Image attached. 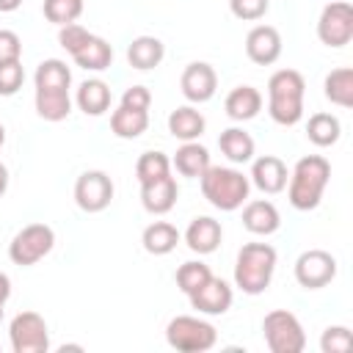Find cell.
<instances>
[{"label": "cell", "instance_id": "52a82bcc", "mask_svg": "<svg viewBox=\"0 0 353 353\" xmlns=\"http://www.w3.org/2000/svg\"><path fill=\"white\" fill-rule=\"evenodd\" d=\"M52 245H55V232L47 223H28L8 243V259L14 265L30 268L39 259H44L52 251Z\"/></svg>", "mask_w": 353, "mask_h": 353}, {"label": "cell", "instance_id": "d590c367", "mask_svg": "<svg viewBox=\"0 0 353 353\" xmlns=\"http://www.w3.org/2000/svg\"><path fill=\"white\" fill-rule=\"evenodd\" d=\"M25 83V69L22 61H8L0 63V97H14Z\"/></svg>", "mask_w": 353, "mask_h": 353}, {"label": "cell", "instance_id": "8992f818", "mask_svg": "<svg viewBox=\"0 0 353 353\" xmlns=\"http://www.w3.org/2000/svg\"><path fill=\"white\" fill-rule=\"evenodd\" d=\"M265 345L273 353H301L306 347V334L301 320L287 309H273L262 320Z\"/></svg>", "mask_w": 353, "mask_h": 353}, {"label": "cell", "instance_id": "74e56055", "mask_svg": "<svg viewBox=\"0 0 353 353\" xmlns=\"http://www.w3.org/2000/svg\"><path fill=\"white\" fill-rule=\"evenodd\" d=\"M88 39H91V33H88L83 25H77V22H72V25H61V30H58V44H61L69 55H74Z\"/></svg>", "mask_w": 353, "mask_h": 353}, {"label": "cell", "instance_id": "30bf717a", "mask_svg": "<svg viewBox=\"0 0 353 353\" xmlns=\"http://www.w3.org/2000/svg\"><path fill=\"white\" fill-rule=\"evenodd\" d=\"M336 276V259L323 248H309L295 259V281L303 290H323Z\"/></svg>", "mask_w": 353, "mask_h": 353}, {"label": "cell", "instance_id": "5bb4252c", "mask_svg": "<svg viewBox=\"0 0 353 353\" xmlns=\"http://www.w3.org/2000/svg\"><path fill=\"white\" fill-rule=\"evenodd\" d=\"M245 55L256 66H270L281 55V36L273 25H256L245 36Z\"/></svg>", "mask_w": 353, "mask_h": 353}, {"label": "cell", "instance_id": "4fadbf2b", "mask_svg": "<svg viewBox=\"0 0 353 353\" xmlns=\"http://www.w3.org/2000/svg\"><path fill=\"white\" fill-rule=\"evenodd\" d=\"M188 298H190V306L199 309L201 314H226L229 306H232V301H234V292H232V287H229L223 279L210 276V279H207L196 292H190Z\"/></svg>", "mask_w": 353, "mask_h": 353}, {"label": "cell", "instance_id": "1f68e13d", "mask_svg": "<svg viewBox=\"0 0 353 353\" xmlns=\"http://www.w3.org/2000/svg\"><path fill=\"white\" fill-rule=\"evenodd\" d=\"M165 174H171V160L163 152H143L135 163V176H138L141 185L152 182V179H160Z\"/></svg>", "mask_w": 353, "mask_h": 353}, {"label": "cell", "instance_id": "7bdbcfd3", "mask_svg": "<svg viewBox=\"0 0 353 353\" xmlns=\"http://www.w3.org/2000/svg\"><path fill=\"white\" fill-rule=\"evenodd\" d=\"M8 190V168L0 163V196Z\"/></svg>", "mask_w": 353, "mask_h": 353}, {"label": "cell", "instance_id": "484cf974", "mask_svg": "<svg viewBox=\"0 0 353 353\" xmlns=\"http://www.w3.org/2000/svg\"><path fill=\"white\" fill-rule=\"evenodd\" d=\"M36 113L44 121H63L72 113L69 91H61V88H36Z\"/></svg>", "mask_w": 353, "mask_h": 353}, {"label": "cell", "instance_id": "b9f144b4", "mask_svg": "<svg viewBox=\"0 0 353 353\" xmlns=\"http://www.w3.org/2000/svg\"><path fill=\"white\" fill-rule=\"evenodd\" d=\"M22 6V0H0V11L8 14V11H17Z\"/></svg>", "mask_w": 353, "mask_h": 353}, {"label": "cell", "instance_id": "60d3db41", "mask_svg": "<svg viewBox=\"0 0 353 353\" xmlns=\"http://www.w3.org/2000/svg\"><path fill=\"white\" fill-rule=\"evenodd\" d=\"M8 298H11V279L6 273H0V306H6Z\"/></svg>", "mask_w": 353, "mask_h": 353}, {"label": "cell", "instance_id": "d6986e66", "mask_svg": "<svg viewBox=\"0 0 353 353\" xmlns=\"http://www.w3.org/2000/svg\"><path fill=\"white\" fill-rule=\"evenodd\" d=\"M226 116L234 121H251L262 110V94L254 85H237L226 94Z\"/></svg>", "mask_w": 353, "mask_h": 353}, {"label": "cell", "instance_id": "7a4b0ae2", "mask_svg": "<svg viewBox=\"0 0 353 353\" xmlns=\"http://www.w3.org/2000/svg\"><path fill=\"white\" fill-rule=\"evenodd\" d=\"M331 179V163L320 154H306L295 163L290 179H287V199L295 210H314L323 199V190Z\"/></svg>", "mask_w": 353, "mask_h": 353}, {"label": "cell", "instance_id": "7402d4cb", "mask_svg": "<svg viewBox=\"0 0 353 353\" xmlns=\"http://www.w3.org/2000/svg\"><path fill=\"white\" fill-rule=\"evenodd\" d=\"M204 127H207V121L193 105H182V108L171 110V116H168V132L174 138H179L182 143L185 141H199Z\"/></svg>", "mask_w": 353, "mask_h": 353}, {"label": "cell", "instance_id": "603a6c76", "mask_svg": "<svg viewBox=\"0 0 353 353\" xmlns=\"http://www.w3.org/2000/svg\"><path fill=\"white\" fill-rule=\"evenodd\" d=\"M74 102L85 116H102L110 108V85L105 80H85L80 83Z\"/></svg>", "mask_w": 353, "mask_h": 353}, {"label": "cell", "instance_id": "5b68a950", "mask_svg": "<svg viewBox=\"0 0 353 353\" xmlns=\"http://www.w3.org/2000/svg\"><path fill=\"white\" fill-rule=\"evenodd\" d=\"M165 342L179 353H204L212 350L218 342V331L212 323L193 317V314H176L165 325Z\"/></svg>", "mask_w": 353, "mask_h": 353}, {"label": "cell", "instance_id": "83f0119b", "mask_svg": "<svg viewBox=\"0 0 353 353\" xmlns=\"http://www.w3.org/2000/svg\"><path fill=\"white\" fill-rule=\"evenodd\" d=\"M218 146H221V152L232 160V163H248V160H254V138L243 130V127H229V130H223L221 132V138H218Z\"/></svg>", "mask_w": 353, "mask_h": 353}, {"label": "cell", "instance_id": "ffe728a7", "mask_svg": "<svg viewBox=\"0 0 353 353\" xmlns=\"http://www.w3.org/2000/svg\"><path fill=\"white\" fill-rule=\"evenodd\" d=\"M163 55H165V47H163V41L157 36H138L127 47V61L138 72H149V69L160 66Z\"/></svg>", "mask_w": 353, "mask_h": 353}, {"label": "cell", "instance_id": "8fae6325", "mask_svg": "<svg viewBox=\"0 0 353 353\" xmlns=\"http://www.w3.org/2000/svg\"><path fill=\"white\" fill-rule=\"evenodd\" d=\"M74 201L83 212H102L113 201V179L99 168L83 171L74 182Z\"/></svg>", "mask_w": 353, "mask_h": 353}, {"label": "cell", "instance_id": "ba28073f", "mask_svg": "<svg viewBox=\"0 0 353 353\" xmlns=\"http://www.w3.org/2000/svg\"><path fill=\"white\" fill-rule=\"evenodd\" d=\"M8 339L14 353H47L50 350V331L41 314L19 312L8 325Z\"/></svg>", "mask_w": 353, "mask_h": 353}, {"label": "cell", "instance_id": "f35d334b", "mask_svg": "<svg viewBox=\"0 0 353 353\" xmlns=\"http://www.w3.org/2000/svg\"><path fill=\"white\" fill-rule=\"evenodd\" d=\"M22 55V41L14 30H6L0 28V63H8V61H19Z\"/></svg>", "mask_w": 353, "mask_h": 353}, {"label": "cell", "instance_id": "3957f363", "mask_svg": "<svg viewBox=\"0 0 353 353\" xmlns=\"http://www.w3.org/2000/svg\"><path fill=\"white\" fill-rule=\"evenodd\" d=\"M199 185H201L204 199L215 210H223V212H234L237 207H243L251 193V179L243 171L226 168V165H210L199 176Z\"/></svg>", "mask_w": 353, "mask_h": 353}, {"label": "cell", "instance_id": "9a60e30c", "mask_svg": "<svg viewBox=\"0 0 353 353\" xmlns=\"http://www.w3.org/2000/svg\"><path fill=\"white\" fill-rule=\"evenodd\" d=\"M262 193L268 196H276L287 188V179H290V171L284 165V160H279L276 154H262L254 160L251 165V176H248Z\"/></svg>", "mask_w": 353, "mask_h": 353}, {"label": "cell", "instance_id": "ee69618b", "mask_svg": "<svg viewBox=\"0 0 353 353\" xmlns=\"http://www.w3.org/2000/svg\"><path fill=\"white\" fill-rule=\"evenodd\" d=\"M3 143H6V127L0 124V149H3Z\"/></svg>", "mask_w": 353, "mask_h": 353}, {"label": "cell", "instance_id": "2e32d148", "mask_svg": "<svg viewBox=\"0 0 353 353\" xmlns=\"http://www.w3.org/2000/svg\"><path fill=\"white\" fill-rule=\"evenodd\" d=\"M176 196H179V188H176V179H174L171 174L141 185V204H143V210L152 212V215H165V212H171L174 204H176Z\"/></svg>", "mask_w": 353, "mask_h": 353}, {"label": "cell", "instance_id": "f546056e", "mask_svg": "<svg viewBox=\"0 0 353 353\" xmlns=\"http://www.w3.org/2000/svg\"><path fill=\"white\" fill-rule=\"evenodd\" d=\"M339 135H342V124H339L336 116H331V113H314V116H309L306 138L314 146H320V149L334 146L339 141Z\"/></svg>", "mask_w": 353, "mask_h": 353}, {"label": "cell", "instance_id": "4dcf8cb0", "mask_svg": "<svg viewBox=\"0 0 353 353\" xmlns=\"http://www.w3.org/2000/svg\"><path fill=\"white\" fill-rule=\"evenodd\" d=\"M33 80H36V88H61V91H69V85H72V72H69V66H66L63 61L47 58V61H41V63L36 66Z\"/></svg>", "mask_w": 353, "mask_h": 353}, {"label": "cell", "instance_id": "f1b7e54d", "mask_svg": "<svg viewBox=\"0 0 353 353\" xmlns=\"http://www.w3.org/2000/svg\"><path fill=\"white\" fill-rule=\"evenodd\" d=\"M323 91H325V99H331L334 105L350 108V105H353V69H350V66L331 69V72L325 74Z\"/></svg>", "mask_w": 353, "mask_h": 353}, {"label": "cell", "instance_id": "8d00e7d4", "mask_svg": "<svg viewBox=\"0 0 353 353\" xmlns=\"http://www.w3.org/2000/svg\"><path fill=\"white\" fill-rule=\"evenodd\" d=\"M270 0H229V11L243 22H256L268 14Z\"/></svg>", "mask_w": 353, "mask_h": 353}, {"label": "cell", "instance_id": "6da1fadb", "mask_svg": "<svg viewBox=\"0 0 353 353\" xmlns=\"http://www.w3.org/2000/svg\"><path fill=\"white\" fill-rule=\"evenodd\" d=\"M306 80L295 69H279L268 80V113L276 124L292 127L303 119Z\"/></svg>", "mask_w": 353, "mask_h": 353}, {"label": "cell", "instance_id": "836d02e7", "mask_svg": "<svg viewBox=\"0 0 353 353\" xmlns=\"http://www.w3.org/2000/svg\"><path fill=\"white\" fill-rule=\"evenodd\" d=\"M83 14V0H44V17L52 25H72Z\"/></svg>", "mask_w": 353, "mask_h": 353}, {"label": "cell", "instance_id": "f6af8a7d", "mask_svg": "<svg viewBox=\"0 0 353 353\" xmlns=\"http://www.w3.org/2000/svg\"><path fill=\"white\" fill-rule=\"evenodd\" d=\"M0 320H3V306H0Z\"/></svg>", "mask_w": 353, "mask_h": 353}, {"label": "cell", "instance_id": "7c38bea8", "mask_svg": "<svg viewBox=\"0 0 353 353\" xmlns=\"http://www.w3.org/2000/svg\"><path fill=\"white\" fill-rule=\"evenodd\" d=\"M179 88H182L188 102H196V105L210 102L215 97V88H218V74L210 63L193 61V63L185 66V72L179 77Z\"/></svg>", "mask_w": 353, "mask_h": 353}, {"label": "cell", "instance_id": "4316f807", "mask_svg": "<svg viewBox=\"0 0 353 353\" xmlns=\"http://www.w3.org/2000/svg\"><path fill=\"white\" fill-rule=\"evenodd\" d=\"M146 127H149V113H146V110H132V108L119 105V108L110 113V130H113L116 138L132 141V138L143 135Z\"/></svg>", "mask_w": 353, "mask_h": 353}, {"label": "cell", "instance_id": "277c9868", "mask_svg": "<svg viewBox=\"0 0 353 353\" xmlns=\"http://www.w3.org/2000/svg\"><path fill=\"white\" fill-rule=\"evenodd\" d=\"M276 273V248L268 243H245L234 259V284L245 295H259Z\"/></svg>", "mask_w": 353, "mask_h": 353}, {"label": "cell", "instance_id": "cb8c5ba5", "mask_svg": "<svg viewBox=\"0 0 353 353\" xmlns=\"http://www.w3.org/2000/svg\"><path fill=\"white\" fill-rule=\"evenodd\" d=\"M141 243H143V251L146 254H154V256H165L176 248L179 243V232L176 226H171L168 221H154L143 229L141 234Z\"/></svg>", "mask_w": 353, "mask_h": 353}, {"label": "cell", "instance_id": "9c48e42d", "mask_svg": "<svg viewBox=\"0 0 353 353\" xmlns=\"http://www.w3.org/2000/svg\"><path fill=\"white\" fill-rule=\"evenodd\" d=\"M317 39L325 47H345L353 39V6L345 0H334L320 11Z\"/></svg>", "mask_w": 353, "mask_h": 353}, {"label": "cell", "instance_id": "e575fe53", "mask_svg": "<svg viewBox=\"0 0 353 353\" xmlns=\"http://www.w3.org/2000/svg\"><path fill=\"white\" fill-rule=\"evenodd\" d=\"M350 347H353V334L347 325H328L320 336L323 353H347Z\"/></svg>", "mask_w": 353, "mask_h": 353}, {"label": "cell", "instance_id": "ac0fdd59", "mask_svg": "<svg viewBox=\"0 0 353 353\" xmlns=\"http://www.w3.org/2000/svg\"><path fill=\"white\" fill-rule=\"evenodd\" d=\"M221 237H223V229L215 218L210 215H199L190 221V226L185 229V243L193 254H212L218 245H221Z\"/></svg>", "mask_w": 353, "mask_h": 353}, {"label": "cell", "instance_id": "ab89813d", "mask_svg": "<svg viewBox=\"0 0 353 353\" xmlns=\"http://www.w3.org/2000/svg\"><path fill=\"white\" fill-rule=\"evenodd\" d=\"M121 105H124V108H132V110H149L152 94H149L146 85H130V88H124V94H121Z\"/></svg>", "mask_w": 353, "mask_h": 353}, {"label": "cell", "instance_id": "d6a6232c", "mask_svg": "<svg viewBox=\"0 0 353 353\" xmlns=\"http://www.w3.org/2000/svg\"><path fill=\"white\" fill-rule=\"evenodd\" d=\"M210 276H212L210 265L190 259V262H182V265L176 268V276H174V279H176V287H179L185 295H190V292H196Z\"/></svg>", "mask_w": 353, "mask_h": 353}, {"label": "cell", "instance_id": "e0dca14e", "mask_svg": "<svg viewBox=\"0 0 353 353\" xmlns=\"http://www.w3.org/2000/svg\"><path fill=\"white\" fill-rule=\"evenodd\" d=\"M243 226H245L251 234L268 237V234L279 232L281 215H279V210H276L273 201H268V199H254V201H245V207H243Z\"/></svg>", "mask_w": 353, "mask_h": 353}, {"label": "cell", "instance_id": "44dd1931", "mask_svg": "<svg viewBox=\"0 0 353 353\" xmlns=\"http://www.w3.org/2000/svg\"><path fill=\"white\" fill-rule=\"evenodd\" d=\"M171 165H174L182 176L199 179V176H201L212 163H210V152H207V146H201L199 141H185V143L176 149V154H174Z\"/></svg>", "mask_w": 353, "mask_h": 353}, {"label": "cell", "instance_id": "d4e9b609", "mask_svg": "<svg viewBox=\"0 0 353 353\" xmlns=\"http://www.w3.org/2000/svg\"><path fill=\"white\" fill-rule=\"evenodd\" d=\"M72 58H74V63H77L80 69H85V72H105V69L110 66V61H113V47H110L105 39H99V36L91 33V39H88Z\"/></svg>", "mask_w": 353, "mask_h": 353}]
</instances>
